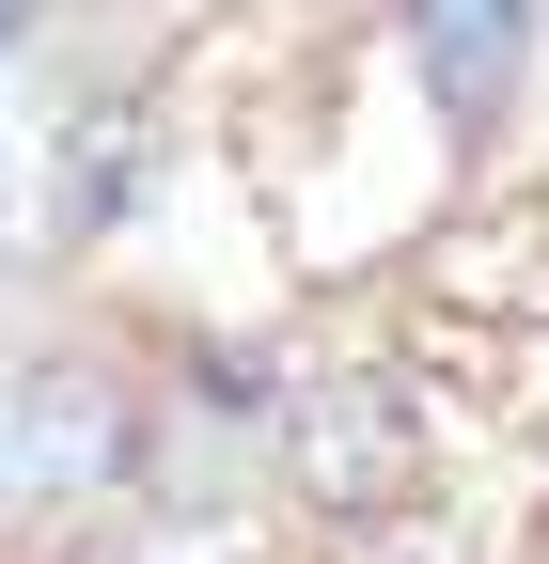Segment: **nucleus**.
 Wrapping results in <instances>:
<instances>
[{
  "mask_svg": "<svg viewBox=\"0 0 549 564\" xmlns=\"http://www.w3.org/2000/svg\"><path fill=\"white\" fill-rule=\"evenodd\" d=\"M283 470L314 518H377L424 486V408H408V377H314L283 408Z\"/></svg>",
  "mask_w": 549,
  "mask_h": 564,
  "instance_id": "obj_1",
  "label": "nucleus"
},
{
  "mask_svg": "<svg viewBox=\"0 0 549 564\" xmlns=\"http://www.w3.org/2000/svg\"><path fill=\"white\" fill-rule=\"evenodd\" d=\"M95 486H126V392L95 361H47L0 423V502H95Z\"/></svg>",
  "mask_w": 549,
  "mask_h": 564,
  "instance_id": "obj_2",
  "label": "nucleus"
},
{
  "mask_svg": "<svg viewBox=\"0 0 549 564\" xmlns=\"http://www.w3.org/2000/svg\"><path fill=\"white\" fill-rule=\"evenodd\" d=\"M408 63H424V95L455 126H487L534 63V0H408Z\"/></svg>",
  "mask_w": 549,
  "mask_h": 564,
  "instance_id": "obj_3",
  "label": "nucleus"
},
{
  "mask_svg": "<svg viewBox=\"0 0 549 564\" xmlns=\"http://www.w3.org/2000/svg\"><path fill=\"white\" fill-rule=\"evenodd\" d=\"M440 299H455V314H549V188L503 204V220H471V236L440 251Z\"/></svg>",
  "mask_w": 549,
  "mask_h": 564,
  "instance_id": "obj_4",
  "label": "nucleus"
},
{
  "mask_svg": "<svg viewBox=\"0 0 549 564\" xmlns=\"http://www.w3.org/2000/svg\"><path fill=\"white\" fill-rule=\"evenodd\" d=\"M330 564H487V533L440 518V502H377V518L330 533Z\"/></svg>",
  "mask_w": 549,
  "mask_h": 564,
  "instance_id": "obj_5",
  "label": "nucleus"
},
{
  "mask_svg": "<svg viewBox=\"0 0 549 564\" xmlns=\"http://www.w3.org/2000/svg\"><path fill=\"white\" fill-rule=\"evenodd\" d=\"M126 204H142V110H95L79 126V173H63V220H126Z\"/></svg>",
  "mask_w": 549,
  "mask_h": 564,
  "instance_id": "obj_6",
  "label": "nucleus"
},
{
  "mask_svg": "<svg viewBox=\"0 0 549 564\" xmlns=\"http://www.w3.org/2000/svg\"><path fill=\"white\" fill-rule=\"evenodd\" d=\"M17 32H32V0H0V47H17Z\"/></svg>",
  "mask_w": 549,
  "mask_h": 564,
  "instance_id": "obj_7",
  "label": "nucleus"
}]
</instances>
